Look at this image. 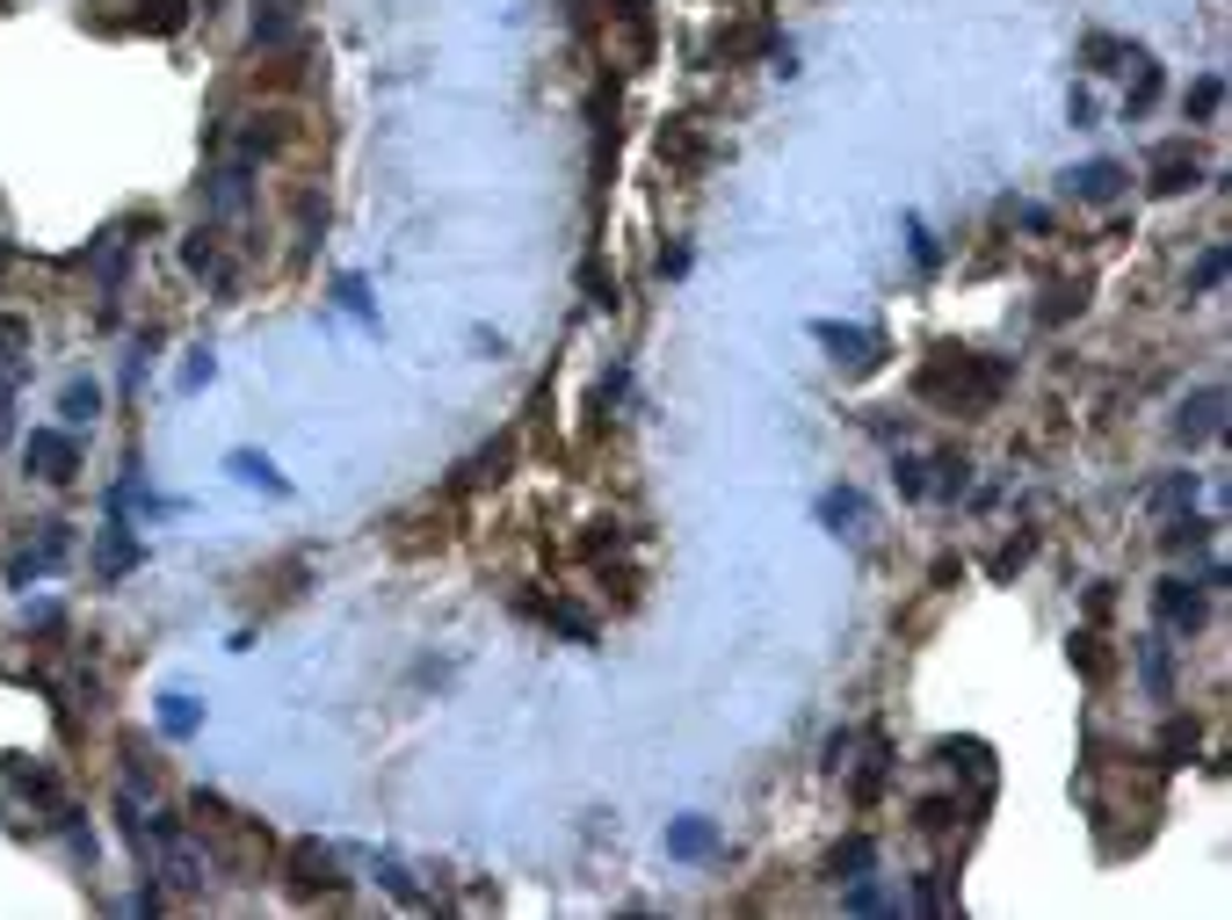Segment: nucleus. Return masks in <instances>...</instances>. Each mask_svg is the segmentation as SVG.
Here are the masks:
<instances>
[{
	"instance_id": "obj_1",
	"label": "nucleus",
	"mask_w": 1232,
	"mask_h": 920,
	"mask_svg": "<svg viewBox=\"0 0 1232 920\" xmlns=\"http://www.w3.org/2000/svg\"><path fill=\"white\" fill-rule=\"evenodd\" d=\"M1001 392H1007V363L1001 355H972V348H936L914 370V399L942 406V414H964V420H986L1001 406Z\"/></svg>"
},
{
	"instance_id": "obj_2",
	"label": "nucleus",
	"mask_w": 1232,
	"mask_h": 920,
	"mask_svg": "<svg viewBox=\"0 0 1232 920\" xmlns=\"http://www.w3.org/2000/svg\"><path fill=\"white\" fill-rule=\"evenodd\" d=\"M609 36H617V66L624 73H645L653 66V44H659V22H653V8H645V0H617V8H609Z\"/></svg>"
},
{
	"instance_id": "obj_3",
	"label": "nucleus",
	"mask_w": 1232,
	"mask_h": 920,
	"mask_svg": "<svg viewBox=\"0 0 1232 920\" xmlns=\"http://www.w3.org/2000/svg\"><path fill=\"white\" fill-rule=\"evenodd\" d=\"M813 333H819V341L833 348V363H849L855 377L885 363V333H870V327H841V319H819Z\"/></svg>"
},
{
	"instance_id": "obj_4",
	"label": "nucleus",
	"mask_w": 1232,
	"mask_h": 920,
	"mask_svg": "<svg viewBox=\"0 0 1232 920\" xmlns=\"http://www.w3.org/2000/svg\"><path fill=\"white\" fill-rule=\"evenodd\" d=\"M1146 174H1153V196H1181V189H1197V182H1203V160H1197V145H1189V139H1167L1160 153L1146 160Z\"/></svg>"
},
{
	"instance_id": "obj_5",
	"label": "nucleus",
	"mask_w": 1232,
	"mask_h": 920,
	"mask_svg": "<svg viewBox=\"0 0 1232 920\" xmlns=\"http://www.w3.org/2000/svg\"><path fill=\"white\" fill-rule=\"evenodd\" d=\"M22 464L44 479V486H66L73 471H80V450H73V435H52V428H36L30 442H22Z\"/></svg>"
},
{
	"instance_id": "obj_6",
	"label": "nucleus",
	"mask_w": 1232,
	"mask_h": 920,
	"mask_svg": "<svg viewBox=\"0 0 1232 920\" xmlns=\"http://www.w3.org/2000/svg\"><path fill=\"white\" fill-rule=\"evenodd\" d=\"M1218 428H1225V392H1218V384H1203V392H1189V399H1181L1175 435L1189 442V450H1197V442H1211Z\"/></svg>"
},
{
	"instance_id": "obj_7",
	"label": "nucleus",
	"mask_w": 1232,
	"mask_h": 920,
	"mask_svg": "<svg viewBox=\"0 0 1232 920\" xmlns=\"http://www.w3.org/2000/svg\"><path fill=\"white\" fill-rule=\"evenodd\" d=\"M291 885L313 899V891H341V863H334L319 841H297L291 848Z\"/></svg>"
},
{
	"instance_id": "obj_8",
	"label": "nucleus",
	"mask_w": 1232,
	"mask_h": 920,
	"mask_svg": "<svg viewBox=\"0 0 1232 920\" xmlns=\"http://www.w3.org/2000/svg\"><path fill=\"white\" fill-rule=\"evenodd\" d=\"M1153 609H1160L1167 631H1197V624H1203V588H1197V580H1160Z\"/></svg>"
},
{
	"instance_id": "obj_9",
	"label": "nucleus",
	"mask_w": 1232,
	"mask_h": 920,
	"mask_svg": "<svg viewBox=\"0 0 1232 920\" xmlns=\"http://www.w3.org/2000/svg\"><path fill=\"white\" fill-rule=\"evenodd\" d=\"M508 464H515V435H501L493 450H479V457H471V464L450 479V493H465V486H501V479H508Z\"/></svg>"
},
{
	"instance_id": "obj_10",
	"label": "nucleus",
	"mask_w": 1232,
	"mask_h": 920,
	"mask_svg": "<svg viewBox=\"0 0 1232 920\" xmlns=\"http://www.w3.org/2000/svg\"><path fill=\"white\" fill-rule=\"evenodd\" d=\"M1066 189H1073L1080 204H1110V196L1124 189V167H1116V160H1088L1080 174H1066Z\"/></svg>"
},
{
	"instance_id": "obj_11",
	"label": "nucleus",
	"mask_w": 1232,
	"mask_h": 920,
	"mask_svg": "<svg viewBox=\"0 0 1232 920\" xmlns=\"http://www.w3.org/2000/svg\"><path fill=\"white\" fill-rule=\"evenodd\" d=\"M667 855H682V863H704V855H718L711 819H675V826H667Z\"/></svg>"
},
{
	"instance_id": "obj_12",
	"label": "nucleus",
	"mask_w": 1232,
	"mask_h": 920,
	"mask_svg": "<svg viewBox=\"0 0 1232 920\" xmlns=\"http://www.w3.org/2000/svg\"><path fill=\"white\" fill-rule=\"evenodd\" d=\"M885 776H892V747H885V740H870L863 768H855V804H877V798H885Z\"/></svg>"
},
{
	"instance_id": "obj_13",
	"label": "nucleus",
	"mask_w": 1232,
	"mask_h": 920,
	"mask_svg": "<svg viewBox=\"0 0 1232 920\" xmlns=\"http://www.w3.org/2000/svg\"><path fill=\"white\" fill-rule=\"evenodd\" d=\"M297 30V0H261L254 8V44H283Z\"/></svg>"
},
{
	"instance_id": "obj_14",
	"label": "nucleus",
	"mask_w": 1232,
	"mask_h": 920,
	"mask_svg": "<svg viewBox=\"0 0 1232 920\" xmlns=\"http://www.w3.org/2000/svg\"><path fill=\"white\" fill-rule=\"evenodd\" d=\"M1073 667H1080L1088 681H1102V675L1116 667V660H1110V638H1102L1094 624H1088V631H1073Z\"/></svg>"
},
{
	"instance_id": "obj_15",
	"label": "nucleus",
	"mask_w": 1232,
	"mask_h": 920,
	"mask_svg": "<svg viewBox=\"0 0 1232 920\" xmlns=\"http://www.w3.org/2000/svg\"><path fill=\"white\" fill-rule=\"evenodd\" d=\"M1138 675H1146V689L1160 696V703L1175 696V660H1167V645H1160V638H1146V645H1138Z\"/></svg>"
},
{
	"instance_id": "obj_16",
	"label": "nucleus",
	"mask_w": 1232,
	"mask_h": 920,
	"mask_svg": "<svg viewBox=\"0 0 1232 920\" xmlns=\"http://www.w3.org/2000/svg\"><path fill=\"white\" fill-rule=\"evenodd\" d=\"M1160 544H1167V551H1203V544H1211V522H1203L1197 507H1181V515L1160 529Z\"/></svg>"
},
{
	"instance_id": "obj_17",
	"label": "nucleus",
	"mask_w": 1232,
	"mask_h": 920,
	"mask_svg": "<svg viewBox=\"0 0 1232 920\" xmlns=\"http://www.w3.org/2000/svg\"><path fill=\"white\" fill-rule=\"evenodd\" d=\"M1080 305H1088V283H1051V291H1044V305H1037V319H1044V327H1066Z\"/></svg>"
},
{
	"instance_id": "obj_18",
	"label": "nucleus",
	"mask_w": 1232,
	"mask_h": 920,
	"mask_svg": "<svg viewBox=\"0 0 1232 920\" xmlns=\"http://www.w3.org/2000/svg\"><path fill=\"white\" fill-rule=\"evenodd\" d=\"M139 30H153V36H174L182 22H189V0H139Z\"/></svg>"
},
{
	"instance_id": "obj_19",
	"label": "nucleus",
	"mask_w": 1232,
	"mask_h": 920,
	"mask_svg": "<svg viewBox=\"0 0 1232 920\" xmlns=\"http://www.w3.org/2000/svg\"><path fill=\"white\" fill-rule=\"evenodd\" d=\"M942 762H950V768H964L972 782H993V754L979 747V740H942Z\"/></svg>"
},
{
	"instance_id": "obj_20",
	"label": "nucleus",
	"mask_w": 1232,
	"mask_h": 920,
	"mask_svg": "<svg viewBox=\"0 0 1232 920\" xmlns=\"http://www.w3.org/2000/svg\"><path fill=\"white\" fill-rule=\"evenodd\" d=\"M58 414H66L73 428H87V420L102 414V384H87V377H73V384H66V399H58Z\"/></svg>"
},
{
	"instance_id": "obj_21",
	"label": "nucleus",
	"mask_w": 1232,
	"mask_h": 920,
	"mask_svg": "<svg viewBox=\"0 0 1232 920\" xmlns=\"http://www.w3.org/2000/svg\"><path fill=\"white\" fill-rule=\"evenodd\" d=\"M1189 754H1197V718H1167L1160 725V768L1189 762Z\"/></svg>"
},
{
	"instance_id": "obj_22",
	"label": "nucleus",
	"mask_w": 1232,
	"mask_h": 920,
	"mask_svg": "<svg viewBox=\"0 0 1232 920\" xmlns=\"http://www.w3.org/2000/svg\"><path fill=\"white\" fill-rule=\"evenodd\" d=\"M182 261H189V276H204V283H226V261H218V240H210V232H189Z\"/></svg>"
},
{
	"instance_id": "obj_23",
	"label": "nucleus",
	"mask_w": 1232,
	"mask_h": 920,
	"mask_svg": "<svg viewBox=\"0 0 1232 920\" xmlns=\"http://www.w3.org/2000/svg\"><path fill=\"white\" fill-rule=\"evenodd\" d=\"M1153 507H1160V515L1197 507V471H1175V479H1160V486H1153Z\"/></svg>"
},
{
	"instance_id": "obj_24",
	"label": "nucleus",
	"mask_w": 1232,
	"mask_h": 920,
	"mask_svg": "<svg viewBox=\"0 0 1232 920\" xmlns=\"http://www.w3.org/2000/svg\"><path fill=\"white\" fill-rule=\"evenodd\" d=\"M1153 102H1160V66H1153V58H1138V87L1124 95V117H1146Z\"/></svg>"
},
{
	"instance_id": "obj_25",
	"label": "nucleus",
	"mask_w": 1232,
	"mask_h": 920,
	"mask_svg": "<svg viewBox=\"0 0 1232 920\" xmlns=\"http://www.w3.org/2000/svg\"><path fill=\"white\" fill-rule=\"evenodd\" d=\"M1080 58H1088L1094 73H1116V58H1131V44H1124V36H1102V30H1094L1088 44H1080Z\"/></svg>"
},
{
	"instance_id": "obj_26",
	"label": "nucleus",
	"mask_w": 1232,
	"mask_h": 920,
	"mask_svg": "<svg viewBox=\"0 0 1232 920\" xmlns=\"http://www.w3.org/2000/svg\"><path fill=\"white\" fill-rule=\"evenodd\" d=\"M1218 109H1225V80H1218V73H1203V80L1189 87V117H1197V123H1211Z\"/></svg>"
},
{
	"instance_id": "obj_27",
	"label": "nucleus",
	"mask_w": 1232,
	"mask_h": 920,
	"mask_svg": "<svg viewBox=\"0 0 1232 920\" xmlns=\"http://www.w3.org/2000/svg\"><path fill=\"white\" fill-rule=\"evenodd\" d=\"M131 566H139V544L123 537V529H109V537H102V573L117 580V573H131Z\"/></svg>"
},
{
	"instance_id": "obj_28",
	"label": "nucleus",
	"mask_w": 1232,
	"mask_h": 920,
	"mask_svg": "<svg viewBox=\"0 0 1232 920\" xmlns=\"http://www.w3.org/2000/svg\"><path fill=\"white\" fill-rule=\"evenodd\" d=\"M544 616H552V624H558V631H566V638H580V645H595V616H588V609H574V602H552V609H544Z\"/></svg>"
},
{
	"instance_id": "obj_29",
	"label": "nucleus",
	"mask_w": 1232,
	"mask_h": 920,
	"mask_svg": "<svg viewBox=\"0 0 1232 920\" xmlns=\"http://www.w3.org/2000/svg\"><path fill=\"white\" fill-rule=\"evenodd\" d=\"M964 486H972V464H964V457H936V493H942V501H957V493H964Z\"/></svg>"
},
{
	"instance_id": "obj_30",
	"label": "nucleus",
	"mask_w": 1232,
	"mask_h": 920,
	"mask_svg": "<svg viewBox=\"0 0 1232 920\" xmlns=\"http://www.w3.org/2000/svg\"><path fill=\"white\" fill-rule=\"evenodd\" d=\"M210 204H218V210H240V204H247V167H218V182H210Z\"/></svg>"
},
{
	"instance_id": "obj_31",
	"label": "nucleus",
	"mask_w": 1232,
	"mask_h": 920,
	"mask_svg": "<svg viewBox=\"0 0 1232 920\" xmlns=\"http://www.w3.org/2000/svg\"><path fill=\"white\" fill-rule=\"evenodd\" d=\"M1029 551H1037V537H1015V544H1001V551H993V580H1015L1029 566Z\"/></svg>"
},
{
	"instance_id": "obj_32",
	"label": "nucleus",
	"mask_w": 1232,
	"mask_h": 920,
	"mask_svg": "<svg viewBox=\"0 0 1232 920\" xmlns=\"http://www.w3.org/2000/svg\"><path fill=\"white\" fill-rule=\"evenodd\" d=\"M950 819H957V804H950V798H920V804H914V826H920V834H942Z\"/></svg>"
},
{
	"instance_id": "obj_33",
	"label": "nucleus",
	"mask_w": 1232,
	"mask_h": 920,
	"mask_svg": "<svg viewBox=\"0 0 1232 920\" xmlns=\"http://www.w3.org/2000/svg\"><path fill=\"white\" fill-rule=\"evenodd\" d=\"M819 515H827V522H863V493H849V486H833L827 501H819Z\"/></svg>"
},
{
	"instance_id": "obj_34",
	"label": "nucleus",
	"mask_w": 1232,
	"mask_h": 920,
	"mask_svg": "<svg viewBox=\"0 0 1232 920\" xmlns=\"http://www.w3.org/2000/svg\"><path fill=\"white\" fill-rule=\"evenodd\" d=\"M1218 283H1225V247H1211V254L1189 269V291H1218Z\"/></svg>"
},
{
	"instance_id": "obj_35",
	"label": "nucleus",
	"mask_w": 1232,
	"mask_h": 920,
	"mask_svg": "<svg viewBox=\"0 0 1232 920\" xmlns=\"http://www.w3.org/2000/svg\"><path fill=\"white\" fill-rule=\"evenodd\" d=\"M232 471H240V479H254V486H269V493H283V479H276V464H269V457H232Z\"/></svg>"
},
{
	"instance_id": "obj_36",
	"label": "nucleus",
	"mask_w": 1232,
	"mask_h": 920,
	"mask_svg": "<svg viewBox=\"0 0 1232 920\" xmlns=\"http://www.w3.org/2000/svg\"><path fill=\"white\" fill-rule=\"evenodd\" d=\"M870 863H877V848H870V841H841V848H833V869H849V877H863Z\"/></svg>"
},
{
	"instance_id": "obj_37",
	"label": "nucleus",
	"mask_w": 1232,
	"mask_h": 920,
	"mask_svg": "<svg viewBox=\"0 0 1232 920\" xmlns=\"http://www.w3.org/2000/svg\"><path fill=\"white\" fill-rule=\"evenodd\" d=\"M580 283H588V297L602 305V313H617V276H602V261H588V276H580Z\"/></svg>"
},
{
	"instance_id": "obj_38",
	"label": "nucleus",
	"mask_w": 1232,
	"mask_h": 920,
	"mask_svg": "<svg viewBox=\"0 0 1232 920\" xmlns=\"http://www.w3.org/2000/svg\"><path fill=\"white\" fill-rule=\"evenodd\" d=\"M22 348H30V319H0V363L22 355Z\"/></svg>"
},
{
	"instance_id": "obj_39",
	"label": "nucleus",
	"mask_w": 1232,
	"mask_h": 920,
	"mask_svg": "<svg viewBox=\"0 0 1232 920\" xmlns=\"http://www.w3.org/2000/svg\"><path fill=\"white\" fill-rule=\"evenodd\" d=\"M160 718H167V732H189L196 725V703H189V696H167V711H160Z\"/></svg>"
},
{
	"instance_id": "obj_40",
	"label": "nucleus",
	"mask_w": 1232,
	"mask_h": 920,
	"mask_svg": "<svg viewBox=\"0 0 1232 920\" xmlns=\"http://www.w3.org/2000/svg\"><path fill=\"white\" fill-rule=\"evenodd\" d=\"M849 906H855V913H877V906H885V891H877V885H870V877H855V891H849Z\"/></svg>"
},
{
	"instance_id": "obj_41",
	"label": "nucleus",
	"mask_w": 1232,
	"mask_h": 920,
	"mask_svg": "<svg viewBox=\"0 0 1232 920\" xmlns=\"http://www.w3.org/2000/svg\"><path fill=\"white\" fill-rule=\"evenodd\" d=\"M900 493H914V501H920V493H928V471H920L914 457H900Z\"/></svg>"
},
{
	"instance_id": "obj_42",
	"label": "nucleus",
	"mask_w": 1232,
	"mask_h": 920,
	"mask_svg": "<svg viewBox=\"0 0 1232 920\" xmlns=\"http://www.w3.org/2000/svg\"><path fill=\"white\" fill-rule=\"evenodd\" d=\"M1110 609H1116V594H1110V588H1088V624H1102Z\"/></svg>"
},
{
	"instance_id": "obj_43",
	"label": "nucleus",
	"mask_w": 1232,
	"mask_h": 920,
	"mask_svg": "<svg viewBox=\"0 0 1232 920\" xmlns=\"http://www.w3.org/2000/svg\"><path fill=\"white\" fill-rule=\"evenodd\" d=\"M8 261H15V254H8V247H0V269H8Z\"/></svg>"
}]
</instances>
